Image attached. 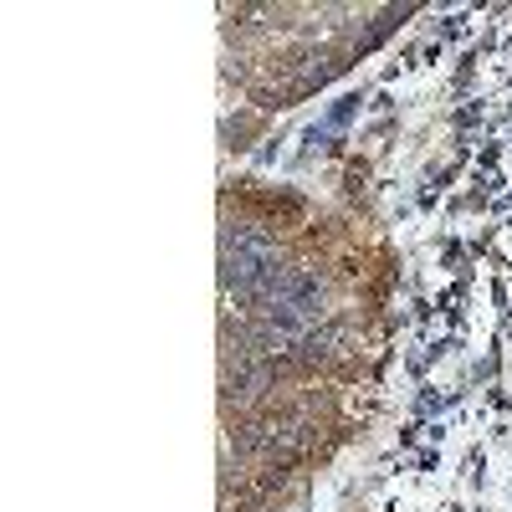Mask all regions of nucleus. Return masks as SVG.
Instances as JSON below:
<instances>
[{"label":"nucleus","mask_w":512,"mask_h":512,"mask_svg":"<svg viewBox=\"0 0 512 512\" xmlns=\"http://www.w3.org/2000/svg\"><path fill=\"white\" fill-rule=\"evenodd\" d=\"M221 262H226V282H231L236 292H246V297H262L267 282L282 272L272 241H267V236H256V231H231Z\"/></svg>","instance_id":"nucleus-1"}]
</instances>
